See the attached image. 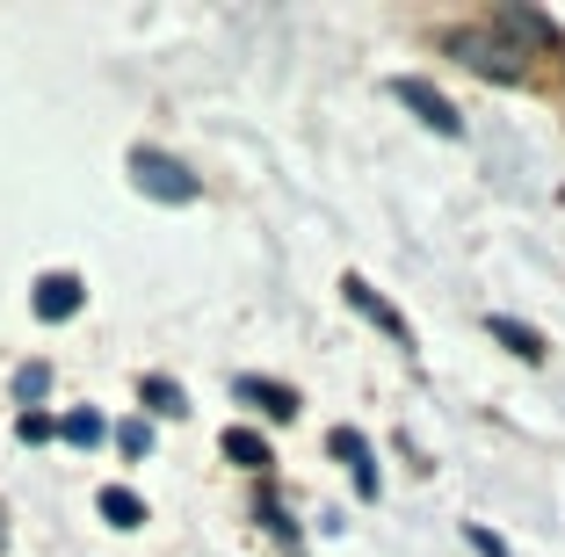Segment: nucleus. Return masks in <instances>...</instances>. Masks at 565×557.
Instances as JSON below:
<instances>
[{"label": "nucleus", "mask_w": 565, "mask_h": 557, "mask_svg": "<svg viewBox=\"0 0 565 557\" xmlns=\"http://www.w3.org/2000/svg\"><path fill=\"white\" fill-rule=\"evenodd\" d=\"M500 30H515L530 51H558V22L530 15V8H500Z\"/></svg>", "instance_id": "6e6552de"}, {"label": "nucleus", "mask_w": 565, "mask_h": 557, "mask_svg": "<svg viewBox=\"0 0 565 557\" xmlns=\"http://www.w3.org/2000/svg\"><path fill=\"white\" fill-rule=\"evenodd\" d=\"M493 341H500V347H515L522 362H544V355H551V347H544V333H536V326H522V319H508V312H493Z\"/></svg>", "instance_id": "1a4fd4ad"}, {"label": "nucleus", "mask_w": 565, "mask_h": 557, "mask_svg": "<svg viewBox=\"0 0 565 557\" xmlns=\"http://www.w3.org/2000/svg\"><path fill=\"white\" fill-rule=\"evenodd\" d=\"M102 522L138 528V522H146V500H138V492H124V485H109V492H102Z\"/></svg>", "instance_id": "9b49d317"}, {"label": "nucleus", "mask_w": 565, "mask_h": 557, "mask_svg": "<svg viewBox=\"0 0 565 557\" xmlns=\"http://www.w3.org/2000/svg\"><path fill=\"white\" fill-rule=\"evenodd\" d=\"M341 290H349V304H355V312H363V319H377V326H384V333H392V341H399V347H406V355H414V326H406V319H399V312H392V304H384V297H377V290H370V282H363V276H349V282H341Z\"/></svg>", "instance_id": "20e7f679"}, {"label": "nucleus", "mask_w": 565, "mask_h": 557, "mask_svg": "<svg viewBox=\"0 0 565 557\" xmlns=\"http://www.w3.org/2000/svg\"><path fill=\"white\" fill-rule=\"evenodd\" d=\"M15 435H22V442H51V435H58V420H51L44 406H30V413L15 420Z\"/></svg>", "instance_id": "2eb2a0df"}, {"label": "nucleus", "mask_w": 565, "mask_h": 557, "mask_svg": "<svg viewBox=\"0 0 565 557\" xmlns=\"http://www.w3.org/2000/svg\"><path fill=\"white\" fill-rule=\"evenodd\" d=\"M449 51H457L471 73H493V81H515V73H522V51L500 44V36H486V30H457V36H449Z\"/></svg>", "instance_id": "f03ea898"}, {"label": "nucleus", "mask_w": 565, "mask_h": 557, "mask_svg": "<svg viewBox=\"0 0 565 557\" xmlns=\"http://www.w3.org/2000/svg\"><path fill=\"white\" fill-rule=\"evenodd\" d=\"M138 398H146L152 413H189V398H182V384H174V377H146V384H138Z\"/></svg>", "instance_id": "ddd939ff"}, {"label": "nucleus", "mask_w": 565, "mask_h": 557, "mask_svg": "<svg viewBox=\"0 0 565 557\" xmlns=\"http://www.w3.org/2000/svg\"><path fill=\"white\" fill-rule=\"evenodd\" d=\"M81 276H66V268H58V276H44V282H36V297H30V304H36V319H51V326H58V319H73V312H81Z\"/></svg>", "instance_id": "39448f33"}, {"label": "nucleus", "mask_w": 565, "mask_h": 557, "mask_svg": "<svg viewBox=\"0 0 565 557\" xmlns=\"http://www.w3.org/2000/svg\"><path fill=\"white\" fill-rule=\"evenodd\" d=\"M392 95H399L406 109H414L420 124H428V131H443V138H465V116L449 109V95H435L428 81H392Z\"/></svg>", "instance_id": "7ed1b4c3"}, {"label": "nucleus", "mask_w": 565, "mask_h": 557, "mask_svg": "<svg viewBox=\"0 0 565 557\" xmlns=\"http://www.w3.org/2000/svg\"><path fill=\"white\" fill-rule=\"evenodd\" d=\"M233 392L247 398V406H262L268 420H298V392H290V384H262V377H239Z\"/></svg>", "instance_id": "423d86ee"}, {"label": "nucleus", "mask_w": 565, "mask_h": 557, "mask_svg": "<svg viewBox=\"0 0 565 557\" xmlns=\"http://www.w3.org/2000/svg\"><path fill=\"white\" fill-rule=\"evenodd\" d=\"M225 457H233L239 471H268V463H276V457H268V442L254 435V427H225Z\"/></svg>", "instance_id": "9d476101"}, {"label": "nucleus", "mask_w": 565, "mask_h": 557, "mask_svg": "<svg viewBox=\"0 0 565 557\" xmlns=\"http://www.w3.org/2000/svg\"><path fill=\"white\" fill-rule=\"evenodd\" d=\"M117 442L131 449V457H146V449H152V427H146V420H124V427H117Z\"/></svg>", "instance_id": "dca6fc26"}, {"label": "nucleus", "mask_w": 565, "mask_h": 557, "mask_svg": "<svg viewBox=\"0 0 565 557\" xmlns=\"http://www.w3.org/2000/svg\"><path fill=\"white\" fill-rule=\"evenodd\" d=\"M58 435H66L73 449H95L109 427H102V413H87V406H81V413H66V420H58Z\"/></svg>", "instance_id": "f8f14e48"}, {"label": "nucleus", "mask_w": 565, "mask_h": 557, "mask_svg": "<svg viewBox=\"0 0 565 557\" xmlns=\"http://www.w3.org/2000/svg\"><path fill=\"white\" fill-rule=\"evenodd\" d=\"M333 457H341V463H355V492H363V500H377V471H370V442L355 435V427H333Z\"/></svg>", "instance_id": "0eeeda50"}, {"label": "nucleus", "mask_w": 565, "mask_h": 557, "mask_svg": "<svg viewBox=\"0 0 565 557\" xmlns=\"http://www.w3.org/2000/svg\"><path fill=\"white\" fill-rule=\"evenodd\" d=\"M465 543H471V550H479V557H515V550H508V543L493 536V528H465Z\"/></svg>", "instance_id": "f3484780"}, {"label": "nucleus", "mask_w": 565, "mask_h": 557, "mask_svg": "<svg viewBox=\"0 0 565 557\" xmlns=\"http://www.w3.org/2000/svg\"><path fill=\"white\" fill-rule=\"evenodd\" d=\"M44 392H51V369H44V362H22V369H15V398H22V406H36Z\"/></svg>", "instance_id": "4468645a"}, {"label": "nucleus", "mask_w": 565, "mask_h": 557, "mask_svg": "<svg viewBox=\"0 0 565 557\" xmlns=\"http://www.w3.org/2000/svg\"><path fill=\"white\" fill-rule=\"evenodd\" d=\"M131 181L146 189L152 203H196V196H203V181L189 174L182 160H167V152H152V146H138V152H131Z\"/></svg>", "instance_id": "f257e3e1"}, {"label": "nucleus", "mask_w": 565, "mask_h": 557, "mask_svg": "<svg viewBox=\"0 0 565 557\" xmlns=\"http://www.w3.org/2000/svg\"><path fill=\"white\" fill-rule=\"evenodd\" d=\"M0 543H8V522H0Z\"/></svg>", "instance_id": "a211bd4d"}]
</instances>
